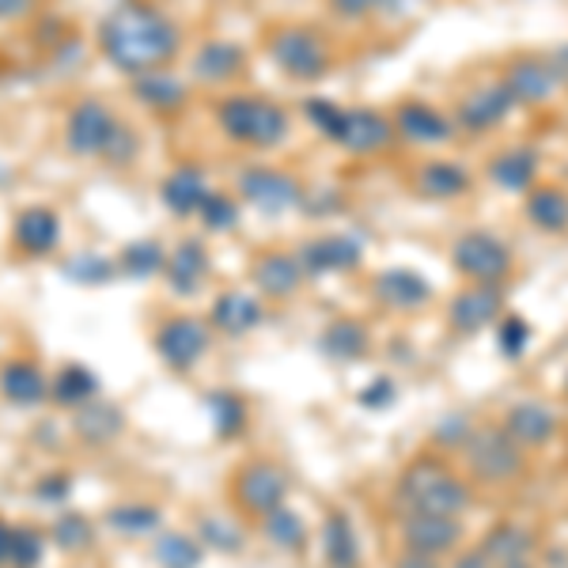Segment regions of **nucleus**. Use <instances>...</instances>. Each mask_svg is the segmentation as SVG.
<instances>
[{
	"label": "nucleus",
	"mask_w": 568,
	"mask_h": 568,
	"mask_svg": "<svg viewBox=\"0 0 568 568\" xmlns=\"http://www.w3.org/2000/svg\"><path fill=\"white\" fill-rule=\"evenodd\" d=\"M179 27L152 4H118L99 23V50L125 77H144V72L163 69L179 53Z\"/></svg>",
	"instance_id": "obj_1"
},
{
	"label": "nucleus",
	"mask_w": 568,
	"mask_h": 568,
	"mask_svg": "<svg viewBox=\"0 0 568 568\" xmlns=\"http://www.w3.org/2000/svg\"><path fill=\"white\" fill-rule=\"evenodd\" d=\"M307 118L315 122V130L329 136L334 144H342L353 155H372L383 152L394 141V122L379 114V110L356 106L345 110L329 99H307Z\"/></svg>",
	"instance_id": "obj_2"
},
{
	"label": "nucleus",
	"mask_w": 568,
	"mask_h": 568,
	"mask_svg": "<svg viewBox=\"0 0 568 568\" xmlns=\"http://www.w3.org/2000/svg\"><path fill=\"white\" fill-rule=\"evenodd\" d=\"M216 122L227 141L246 149H277L288 136V110L262 95H227L216 106Z\"/></svg>",
	"instance_id": "obj_3"
},
{
	"label": "nucleus",
	"mask_w": 568,
	"mask_h": 568,
	"mask_svg": "<svg viewBox=\"0 0 568 568\" xmlns=\"http://www.w3.org/2000/svg\"><path fill=\"white\" fill-rule=\"evenodd\" d=\"M398 497L402 504H409L414 511H428V516H455L470 504V489L466 481L455 478L447 466H439L433 459H420L402 474L398 481Z\"/></svg>",
	"instance_id": "obj_4"
},
{
	"label": "nucleus",
	"mask_w": 568,
	"mask_h": 568,
	"mask_svg": "<svg viewBox=\"0 0 568 568\" xmlns=\"http://www.w3.org/2000/svg\"><path fill=\"white\" fill-rule=\"evenodd\" d=\"M270 58L277 61V69L292 80H323L329 69L326 42L307 27H277L270 31Z\"/></svg>",
	"instance_id": "obj_5"
},
{
	"label": "nucleus",
	"mask_w": 568,
	"mask_h": 568,
	"mask_svg": "<svg viewBox=\"0 0 568 568\" xmlns=\"http://www.w3.org/2000/svg\"><path fill=\"white\" fill-rule=\"evenodd\" d=\"M118 130H122V122L99 99H80L65 118V144L72 155H99V160H106Z\"/></svg>",
	"instance_id": "obj_6"
},
{
	"label": "nucleus",
	"mask_w": 568,
	"mask_h": 568,
	"mask_svg": "<svg viewBox=\"0 0 568 568\" xmlns=\"http://www.w3.org/2000/svg\"><path fill=\"white\" fill-rule=\"evenodd\" d=\"M455 270L474 284H500L511 273V251L489 232H466L452 251Z\"/></svg>",
	"instance_id": "obj_7"
},
{
	"label": "nucleus",
	"mask_w": 568,
	"mask_h": 568,
	"mask_svg": "<svg viewBox=\"0 0 568 568\" xmlns=\"http://www.w3.org/2000/svg\"><path fill=\"white\" fill-rule=\"evenodd\" d=\"M466 455H470V466L481 481H508L519 474L524 466V455H519V444L508 433H470L466 439Z\"/></svg>",
	"instance_id": "obj_8"
},
{
	"label": "nucleus",
	"mask_w": 568,
	"mask_h": 568,
	"mask_svg": "<svg viewBox=\"0 0 568 568\" xmlns=\"http://www.w3.org/2000/svg\"><path fill=\"white\" fill-rule=\"evenodd\" d=\"M155 353L175 372H190L209 353V329L197 318H168L155 329Z\"/></svg>",
	"instance_id": "obj_9"
},
{
	"label": "nucleus",
	"mask_w": 568,
	"mask_h": 568,
	"mask_svg": "<svg viewBox=\"0 0 568 568\" xmlns=\"http://www.w3.org/2000/svg\"><path fill=\"white\" fill-rule=\"evenodd\" d=\"M240 194L251 201L262 213H284V209L300 205L304 190L292 175H284L277 168H251L240 175Z\"/></svg>",
	"instance_id": "obj_10"
},
{
	"label": "nucleus",
	"mask_w": 568,
	"mask_h": 568,
	"mask_svg": "<svg viewBox=\"0 0 568 568\" xmlns=\"http://www.w3.org/2000/svg\"><path fill=\"white\" fill-rule=\"evenodd\" d=\"M235 500L251 516H270L284 504V474L273 463H251L235 478Z\"/></svg>",
	"instance_id": "obj_11"
},
{
	"label": "nucleus",
	"mask_w": 568,
	"mask_h": 568,
	"mask_svg": "<svg viewBox=\"0 0 568 568\" xmlns=\"http://www.w3.org/2000/svg\"><path fill=\"white\" fill-rule=\"evenodd\" d=\"M561 84V72H557L554 61H538V58H519L516 65L504 72V88L511 91L519 106H535L546 103L549 95Z\"/></svg>",
	"instance_id": "obj_12"
},
{
	"label": "nucleus",
	"mask_w": 568,
	"mask_h": 568,
	"mask_svg": "<svg viewBox=\"0 0 568 568\" xmlns=\"http://www.w3.org/2000/svg\"><path fill=\"white\" fill-rule=\"evenodd\" d=\"M394 133L406 136L409 144H444L455 136V125L444 110L433 103H402L394 110Z\"/></svg>",
	"instance_id": "obj_13"
},
{
	"label": "nucleus",
	"mask_w": 568,
	"mask_h": 568,
	"mask_svg": "<svg viewBox=\"0 0 568 568\" xmlns=\"http://www.w3.org/2000/svg\"><path fill=\"white\" fill-rule=\"evenodd\" d=\"M511 106H516V99L504 88V80L500 84H485L478 91H470L459 103V125L466 133H485L493 125H500Z\"/></svg>",
	"instance_id": "obj_14"
},
{
	"label": "nucleus",
	"mask_w": 568,
	"mask_h": 568,
	"mask_svg": "<svg viewBox=\"0 0 568 568\" xmlns=\"http://www.w3.org/2000/svg\"><path fill=\"white\" fill-rule=\"evenodd\" d=\"M459 519L455 516H428V511H414V516L406 519V527H402V538H406V546L414 549V554H447V549H455L459 542Z\"/></svg>",
	"instance_id": "obj_15"
},
{
	"label": "nucleus",
	"mask_w": 568,
	"mask_h": 568,
	"mask_svg": "<svg viewBox=\"0 0 568 568\" xmlns=\"http://www.w3.org/2000/svg\"><path fill=\"white\" fill-rule=\"evenodd\" d=\"M500 315V284H470L452 304V326L459 334H478Z\"/></svg>",
	"instance_id": "obj_16"
},
{
	"label": "nucleus",
	"mask_w": 568,
	"mask_h": 568,
	"mask_svg": "<svg viewBox=\"0 0 568 568\" xmlns=\"http://www.w3.org/2000/svg\"><path fill=\"white\" fill-rule=\"evenodd\" d=\"M12 240H16L20 251L31 254V258H42V254H50L53 246H58V240H61V216L53 213V209H45V205L23 209V213L16 216Z\"/></svg>",
	"instance_id": "obj_17"
},
{
	"label": "nucleus",
	"mask_w": 568,
	"mask_h": 568,
	"mask_svg": "<svg viewBox=\"0 0 568 568\" xmlns=\"http://www.w3.org/2000/svg\"><path fill=\"white\" fill-rule=\"evenodd\" d=\"M254 284L265 292V296H273V300H284V296H292V292L300 288V281H304V262H300V254H281V251H273V254H262L258 262H254Z\"/></svg>",
	"instance_id": "obj_18"
},
{
	"label": "nucleus",
	"mask_w": 568,
	"mask_h": 568,
	"mask_svg": "<svg viewBox=\"0 0 568 568\" xmlns=\"http://www.w3.org/2000/svg\"><path fill=\"white\" fill-rule=\"evenodd\" d=\"M205 197H209V179L197 163H182V168H175L163 179V205L175 216L197 213V209L205 205Z\"/></svg>",
	"instance_id": "obj_19"
},
{
	"label": "nucleus",
	"mask_w": 568,
	"mask_h": 568,
	"mask_svg": "<svg viewBox=\"0 0 568 568\" xmlns=\"http://www.w3.org/2000/svg\"><path fill=\"white\" fill-rule=\"evenodd\" d=\"M243 65H246V53L240 50V45L213 39L194 53V65H190V72H194L197 80H205V84H227V80L240 77Z\"/></svg>",
	"instance_id": "obj_20"
},
{
	"label": "nucleus",
	"mask_w": 568,
	"mask_h": 568,
	"mask_svg": "<svg viewBox=\"0 0 568 568\" xmlns=\"http://www.w3.org/2000/svg\"><path fill=\"white\" fill-rule=\"evenodd\" d=\"M163 270H168V281L179 296H194L209 277V251L197 240H186L168 254V265H163Z\"/></svg>",
	"instance_id": "obj_21"
},
{
	"label": "nucleus",
	"mask_w": 568,
	"mask_h": 568,
	"mask_svg": "<svg viewBox=\"0 0 568 568\" xmlns=\"http://www.w3.org/2000/svg\"><path fill=\"white\" fill-rule=\"evenodd\" d=\"M300 262H304L307 273H337V270H353L361 265V243L349 240V235H326V240H315L300 251Z\"/></svg>",
	"instance_id": "obj_22"
},
{
	"label": "nucleus",
	"mask_w": 568,
	"mask_h": 568,
	"mask_svg": "<svg viewBox=\"0 0 568 568\" xmlns=\"http://www.w3.org/2000/svg\"><path fill=\"white\" fill-rule=\"evenodd\" d=\"M414 186L433 201H452V197H463L466 190H470V171L455 160H433L417 171Z\"/></svg>",
	"instance_id": "obj_23"
},
{
	"label": "nucleus",
	"mask_w": 568,
	"mask_h": 568,
	"mask_svg": "<svg viewBox=\"0 0 568 568\" xmlns=\"http://www.w3.org/2000/svg\"><path fill=\"white\" fill-rule=\"evenodd\" d=\"M0 394L12 406H39L45 394H50V387H45V375L39 372V364L12 361L0 368Z\"/></svg>",
	"instance_id": "obj_24"
},
{
	"label": "nucleus",
	"mask_w": 568,
	"mask_h": 568,
	"mask_svg": "<svg viewBox=\"0 0 568 568\" xmlns=\"http://www.w3.org/2000/svg\"><path fill=\"white\" fill-rule=\"evenodd\" d=\"M530 549H535V538L530 530L516 527V524H500L489 530V538L481 542V554L485 561L493 568H508V565H527Z\"/></svg>",
	"instance_id": "obj_25"
},
{
	"label": "nucleus",
	"mask_w": 568,
	"mask_h": 568,
	"mask_svg": "<svg viewBox=\"0 0 568 568\" xmlns=\"http://www.w3.org/2000/svg\"><path fill=\"white\" fill-rule=\"evenodd\" d=\"M554 428H557V417L549 414L546 406H538V402H519L508 414V420H504V433L516 439L519 447L546 444V439L554 436Z\"/></svg>",
	"instance_id": "obj_26"
},
{
	"label": "nucleus",
	"mask_w": 568,
	"mask_h": 568,
	"mask_svg": "<svg viewBox=\"0 0 568 568\" xmlns=\"http://www.w3.org/2000/svg\"><path fill=\"white\" fill-rule=\"evenodd\" d=\"M209 323L224 329V334L240 337L262 323V304L254 296H246V292H224L213 304V311H209Z\"/></svg>",
	"instance_id": "obj_27"
},
{
	"label": "nucleus",
	"mask_w": 568,
	"mask_h": 568,
	"mask_svg": "<svg viewBox=\"0 0 568 568\" xmlns=\"http://www.w3.org/2000/svg\"><path fill=\"white\" fill-rule=\"evenodd\" d=\"M527 216L535 227L557 235L568 232V194L557 186H530L527 190Z\"/></svg>",
	"instance_id": "obj_28"
},
{
	"label": "nucleus",
	"mask_w": 568,
	"mask_h": 568,
	"mask_svg": "<svg viewBox=\"0 0 568 568\" xmlns=\"http://www.w3.org/2000/svg\"><path fill=\"white\" fill-rule=\"evenodd\" d=\"M77 433L80 439H88V444H110V439L122 436L125 428V417L118 406H110V402H88V406L77 409Z\"/></svg>",
	"instance_id": "obj_29"
},
{
	"label": "nucleus",
	"mask_w": 568,
	"mask_h": 568,
	"mask_svg": "<svg viewBox=\"0 0 568 568\" xmlns=\"http://www.w3.org/2000/svg\"><path fill=\"white\" fill-rule=\"evenodd\" d=\"M375 296H379L383 304H390V307H417V304H425V300L433 296V288H428V281L420 277V273L390 270V273H383V277L375 281Z\"/></svg>",
	"instance_id": "obj_30"
},
{
	"label": "nucleus",
	"mask_w": 568,
	"mask_h": 568,
	"mask_svg": "<svg viewBox=\"0 0 568 568\" xmlns=\"http://www.w3.org/2000/svg\"><path fill=\"white\" fill-rule=\"evenodd\" d=\"M493 182L500 190H530V182L538 175V152L535 149H508L493 160L489 168Z\"/></svg>",
	"instance_id": "obj_31"
},
{
	"label": "nucleus",
	"mask_w": 568,
	"mask_h": 568,
	"mask_svg": "<svg viewBox=\"0 0 568 568\" xmlns=\"http://www.w3.org/2000/svg\"><path fill=\"white\" fill-rule=\"evenodd\" d=\"M133 91L141 103H149L152 110H179L186 103V84L171 72H144V77H133Z\"/></svg>",
	"instance_id": "obj_32"
},
{
	"label": "nucleus",
	"mask_w": 568,
	"mask_h": 568,
	"mask_svg": "<svg viewBox=\"0 0 568 568\" xmlns=\"http://www.w3.org/2000/svg\"><path fill=\"white\" fill-rule=\"evenodd\" d=\"M95 390H99V383L84 364H69V368H61L58 375H53V387H50L53 402H58V406H69V409L88 406V402L95 398Z\"/></svg>",
	"instance_id": "obj_33"
},
{
	"label": "nucleus",
	"mask_w": 568,
	"mask_h": 568,
	"mask_svg": "<svg viewBox=\"0 0 568 568\" xmlns=\"http://www.w3.org/2000/svg\"><path fill=\"white\" fill-rule=\"evenodd\" d=\"M323 546H326V561L334 568H356L361 565V546L345 516H329L323 527Z\"/></svg>",
	"instance_id": "obj_34"
},
{
	"label": "nucleus",
	"mask_w": 568,
	"mask_h": 568,
	"mask_svg": "<svg viewBox=\"0 0 568 568\" xmlns=\"http://www.w3.org/2000/svg\"><path fill=\"white\" fill-rule=\"evenodd\" d=\"M118 265H122L125 277L141 281V277H155V273L168 265V254H163L160 243L152 240H141V243H130L122 254H118Z\"/></svg>",
	"instance_id": "obj_35"
},
{
	"label": "nucleus",
	"mask_w": 568,
	"mask_h": 568,
	"mask_svg": "<svg viewBox=\"0 0 568 568\" xmlns=\"http://www.w3.org/2000/svg\"><path fill=\"white\" fill-rule=\"evenodd\" d=\"M106 524L118 530V535H152L160 527V508L152 504H118V508L106 511Z\"/></svg>",
	"instance_id": "obj_36"
},
{
	"label": "nucleus",
	"mask_w": 568,
	"mask_h": 568,
	"mask_svg": "<svg viewBox=\"0 0 568 568\" xmlns=\"http://www.w3.org/2000/svg\"><path fill=\"white\" fill-rule=\"evenodd\" d=\"M364 345H368V334H364V326H356L353 318H337V323L326 326V334H323V349L329 356H337V361L361 356Z\"/></svg>",
	"instance_id": "obj_37"
},
{
	"label": "nucleus",
	"mask_w": 568,
	"mask_h": 568,
	"mask_svg": "<svg viewBox=\"0 0 568 568\" xmlns=\"http://www.w3.org/2000/svg\"><path fill=\"white\" fill-rule=\"evenodd\" d=\"M201 546L190 535H163L155 546V561L163 568H197L201 565Z\"/></svg>",
	"instance_id": "obj_38"
},
{
	"label": "nucleus",
	"mask_w": 568,
	"mask_h": 568,
	"mask_svg": "<svg viewBox=\"0 0 568 568\" xmlns=\"http://www.w3.org/2000/svg\"><path fill=\"white\" fill-rule=\"evenodd\" d=\"M265 535L273 538L281 549H304L307 535H304V519L296 516V511L288 508H277L265 516Z\"/></svg>",
	"instance_id": "obj_39"
},
{
	"label": "nucleus",
	"mask_w": 568,
	"mask_h": 568,
	"mask_svg": "<svg viewBox=\"0 0 568 568\" xmlns=\"http://www.w3.org/2000/svg\"><path fill=\"white\" fill-rule=\"evenodd\" d=\"M201 220H205L209 232H232L240 224V205H235L232 194H220V190H209L205 205L197 209Z\"/></svg>",
	"instance_id": "obj_40"
},
{
	"label": "nucleus",
	"mask_w": 568,
	"mask_h": 568,
	"mask_svg": "<svg viewBox=\"0 0 568 568\" xmlns=\"http://www.w3.org/2000/svg\"><path fill=\"white\" fill-rule=\"evenodd\" d=\"M209 414H213V425H216V436H235L243 428V402L227 390H216L209 394Z\"/></svg>",
	"instance_id": "obj_41"
},
{
	"label": "nucleus",
	"mask_w": 568,
	"mask_h": 568,
	"mask_svg": "<svg viewBox=\"0 0 568 568\" xmlns=\"http://www.w3.org/2000/svg\"><path fill=\"white\" fill-rule=\"evenodd\" d=\"M42 535L34 527H16L12 530V557H8V565L12 568H34L42 561Z\"/></svg>",
	"instance_id": "obj_42"
},
{
	"label": "nucleus",
	"mask_w": 568,
	"mask_h": 568,
	"mask_svg": "<svg viewBox=\"0 0 568 568\" xmlns=\"http://www.w3.org/2000/svg\"><path fill=\"white\" fill-rule=\"evenodd\" d=\"M110 273H114V262L103 254H77L72 262H65V277L77 284H103Z\"/></svg>",
	"instance_id": "obj_43"
},
{
	"label": "nucleus",
	"mask_w": 568,
	"mask_h": 568,
	"mask_svg": "<svg viewBox=\"0 0 568 568\" xmlns=\"http://www.w3.org/2000/svg\"><path fill=\"white\" fill-rule=\"evenodd\" d=\"M53 542L61 549H84L91 546V524L84 516H61L58 524H53Z\"/></svg>",
	"instance_id": "obj_44"
},
{
	"label": "nucleus",
	"mask_w": 568,
	"mask_h": 568,
	"mask_svg": "<svg viewBox=\"0 0 568 568\" xmlns=\"http://www.w3.org/2000/svg\"><path fill=\"white\" fill-rule=\"evenodd\" d=\"M201 538H205V546L224 549V554H235L243 546V535L224 519H201Z\"/></svg>",
	"instance_id": "obj_45"
},
{
	"label": "nucleus",
	"mask_w": 568,
	"mask_h": 568,
	"mask_svg": "<svg viewBox=\"0 0 568 568\" xmlns=\"http://www.w3.org/2000/svg\"><path fill=\"white\" fill-rule=\"evenodd\" d=\"M500 342H504V353L519 356L524 353V345L530 342V326L524 323V318L508 315V323H504V329H500Z\"/></svg>",
	"instance_id": "obj_46"
},
{
	"label": "nucleus",
	"mask_w": 568,
	"mask_h": 568,
	"mask_svg": "<svg viewBox=\"0 0 568 568\" xmlns=\"http://www.w3.org/2000/svg\"><path fill=\"white\" fill-rule=\"evenodd\" d=\"M329 8H334L342 20H364L375 8V0H329Z\"/></svg>",
	"instance_id": "obj_47"
},
{
	"label": "nucleus",
	"mask_w": 568,
	"mask_h": 568,
	"mask_svg": "<svg viewBox=\"0 0 568 568\" xmlns=\"http://www.w3.org/2000/svg\"><path fill=\"white\" fill-rule=\"evenodd\" d=\"M72 489V481L65 478V474H58V478H42L39 481V500H65V493Z\"/></svg>",
	"instance_id": "obj_48"
},
{
	"label": "nucleus",
	"mask_w": 568,
	"mask_h": 568,
	"mask_svg": "<svg viewBox=\"0 0 568 568\" xmlns=\"http://www.w3.org/2000/svg\"><path fill=\"white\" fill-rule=\"evenodd\" d=\"M34 8V0H0V20H20Z\"/></svg>",
	"instance_id": "obj_49"
},
{
	"label": "nucleus",
	"mask_w": 568,
	"mask_h": 568,
	"mask_svg": "<svg viewBox=\"0 0 568 568\" xmlns=\"http://www.w3.org/2000/svg\"><path fill=\"white\" fill-rule=\"evenodd\" d=\"M398 568H436V561L428 554H414V549H409L406 557H402V565Z\"/></svg>",
	"instance_id": "obj_50"
},
{
	"label": "nucleus",
	"mask_w": 568,
	"mask_h": 568,
	"mask_svg": "<svg viewBox=\"0 0 568 568\" xmlns=\"http://www.w3.org/2000/svg\"><path fill=\"white\" fill-rule=\"evenodd\" d=\"M8 557H12V527L0 524V565H8Z\"/></svg>",
	"instance_id": "obj_51"
},
{
	"label": "nucleus",
	"mask_w": 568,
	"mask_h": 568,
	"mask_svg": "<svg viewBox=\"0 0 568 568\" xmlns=\"http://www.w3.org/2000/svg\"><path fill=\"white\" fill-rule=\"evenodd\" d=\"M554 65H557V72H561V77H568V45L554 58Z\"/></svg>",
	"instance_id": "obj_52"
},
{
	"label": "nucleus",
	"mask_w": 568,
	"mask_h": 568,
	"mask_svg": "<svg viewBox=\"0 0 568 568\" xmlns=\"http://www.w3.org/2000/svg\"><path fill=\"white\" fill-rule=\"evenodd\" d=\"M508 568H527V565H508Z\"/></svg>",
	"instance_id": "obj_53"
}]
</instances>
